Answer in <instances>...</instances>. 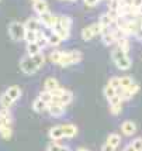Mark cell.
<instances>
[{"instance_id": "6da1fadb", "label": "cell", "mask_w": 142, "mask_h": 151, "mask_svg": "<svg viewBox=\"0 0 142 151\" xmlns=\"http://www.w3.org/2000/svg\"><path fill=\"white\" fill-rule=\"evenodd\" d=\"M45 64V55L42 52L37 54V55H24L23 58L20 59V69L26 75H34L37 73L44 66Z\"/></svg>"}, {"instance_id": "7a4b0ae2", "label": "cell", "mask_w": 142, "mask_h": 151, "mask_svg": "<svg viewBox=\"0 0 142 151\" xmlns=\"http://www.w3.org/2000/svg\"><path fill=\"white\" fill-rule=\"evenodd\" d=\"M111 59L113 62L116 64V66L121 71H128L129 68L132 66V59L128 57V54L124 52L121 48L116 47L113 51H111Z\"/></svg>"}, {"instance_id": "3957f363", "label": "cell", "mask_w": 142, "mask_h": 151, "mask_svg": "<svg viewBox=\"0 0 142 151\" xmlns=\"http://www.w3.org/2000/svg\"><path fill=\"white\" fill-rule=\"evenodd\" d=\"M9 37L13 40L14 42H19V41H23L24 40V35H26L27 28L24 26V23H20V21H11L9 24Z\"/></svg>"}, {"instance_id": "277c9868", "label": "cell", "mask_w": 142, "mask_h": 151, "mask_svg": "<svg viewBox=\"0 0 142 151\" xmlns=\"http://www.w3.org/2000/svg\"><path fill=\"white\" fill-rule=\"evenodd\" d=\"M83 59V54L80 51H76V50H72V51H64V55L59 61V66H71V65H76L80 61Z\"/></svg>"}, {"instance_id": "5b68a950", "label": "cell", "mask_w": 142, "mask_h": 151, "mask_svg": "<svg viewBox=\"0 0 142 151\" xmlns=\"http://www.w3.org/2000/svg\"><path fill=\"white\" fill-rule=\"evenodd\" d=\"M54 95V99H52V103H56V105H62V106H66L71 103L72 100H73V93L71 91H68V89H65V88H58L56 91H54L52 92Z\"/></svg>"}, {"instance_id": "8992f818", "label": "cell", "mask_w": 142, "mask_h": 151, "mask_svg": "<svg viewBox=\"0 0 142 151\" xmlns=\"http://www.w3.org/2000/svg\"><path fill=\"white\" fill-rule=\"evenodd\" d=\"M38 19L41 21V24L45 27L46 30H54V27L59 23V16L52 14L51 12H46V13L38 16Z\"/></svg>"}, {"instance_id": "52a82bcc", "label": "cell", "mask_w": 142, "mask_h": 151, "mask_svg": "<svg viewBox=\"0 0 142 151\" xmlns=\"http://www.w3.org/2000/svg\"><path fill=\"white\" fill-rule=\"evenodd\" d=\"M98 34H101V27H100L98 23H93V24L84 27L82 30V38L84 41H90V40H93Z\"/></svg>"}, {"instance_id": "ba28073f", "label": "cell", "mask_w": 142, "mask_h": 151, "mask_svg": "<svg viewBox=\"0 0 142 151\" xmlns=\"http://www.w3.org/2000/svg\"><path fill=\"white\" fill-rule=\"evenodd\" d=\"M138 92H139V85L134 82L131 86L124 88L123 91H121V93H120V96H121V99H123V102H127V100H131V99L134 98Z\"/></svg>"}, {"instance_id": "9c48e42d", "label": "cell", "mask_w": 142, "mask_h": 151, "mask_svg": "<svg viewBox=\"0 0 142 151\" xmlns=\"http://www.w3.org/2000/svg\"><path fill=\"white\" fill-rule=\"evenodd\" d=\"M48 136L51 138L52 141H59V140H62L65 138V134H64V126H54L49 129V132H48Z\"/></svg>"}, {"instance_id": "30bf717a", "label": "cell", "mask_w": 142, "mask_h": 151, "mask_svg": "<svg viewBox=\"0 0 142 151\" xmlns=\"http://www.w3.org/2000/svg\"><path fill=\"white\" fill-rule=\"evenodd\" d=\"M46 112L49 113V116L58 119V117H62L66 110H65V106L56 105V103H51V105H48V110H46Z\"/></svg>"}, {"instance_id": "8fae6325", "label": "cell", "mask_w": 142, "mask_h": 151, "mask_svg": "<svg viewBox=\"0 0 142 151\" xmlns=\"http://www.w3.org/2000/svg\"><path fill=\"white\" fill-rule=\"evenodd\" d=\"M101 41H103L104 45H113V44H117L116 41V37H114V34L111 31V28H103L101 30Z\"/></svg>"}, {"instance_id": "7c38bea8", "label": "cell", "mask_w": 142, "mask_h": 151, "mask_svg": "<svg viewBox=\"0 0 142 151\" xmlns=\"http://www.w3.org/2000/svg\"><path fill=\"white\" fill-rule=\"evenodd\" d=\"M121 132H123L124 136L131 137V136H134L136 133V124L132 120H125L123 124H121Z\"/></svg>"}, {"instance_id": "4fadbf2b", "label": "cell", "mask_w": 142, "mask_h": 151, "mask_svg": "<svg viewBox=\"0 0 142 151\" xmlns=\"http://www.w3.org/2000/svg\"><path fill=\"white\" fill-rule=\"evenodd\" d=\"M32 9L38 16H41V14L49 12V4H48L46 0H37V1L32 3Z\"/></svg>"}, {"instance_id": "5bb4252c", "label": "cell", "mask_w": 142, "mask_h": 151, "mask_svg": "<svg viewBox=\"0 0 142 151\" xmlns=\"http://www.w3.org/2000/svg\"><path fill=\"white\" fill-rule=\"evenodd\" d=\"M114 21H116V20L113 19L110 16V13L107 12V13H103L98 17V21H97V23L100 24L101 30H103V28H110L111 26H114Z\"/></svg>"}, {"instance_id": "9a60e30c", "label": "cell", "mask_w": 142, "mask_h": 151, "mask_svg": "<svg viewBox=\"0 0 142 151\" xmlns=\"http://www.w3.org/2000/svg\"><path fill=\"white\" fill-rule=\"evenodd\" d=\"M58 88H61V83L54 76H48V78L44 81V91H48V92H54L56 91Z\"/></svg>"}, {"instance_id": "2e32d148", "label": "cell", "mask_w": 142, "mask_h": 151, "mask_svg": "<svg viewBox=\"0 0 142 151\" xmlns=\"http://www.w3.org/2000/svg\"><path fill=\"white\" fill-rule=\"evenodd\" d=\"M27 30H31V31H41V21H39L38 17H30V19L26 20L24 23Z\"/></svg>"}, {"instance_id": "e0dca14e", "label": "cell", "mask_w": 142, "mask_h": 151, "mask_svg": "<svg viewBox=\"0 0 142 151\" xmlns=\"http://www.w3.org/2000/svg\"><path fill=\"white\" fill-rule=\"evenodd\" d=\"M45 34H46V37H48V44H49V47L56 48V47H59L62 44V41H64L58 34H55L52 30H49V33H45Z\"/></svg>"}, {"instance_id": "ac0fdd59", "label": "cell", "mask_w": 142, "mask_h": 151, "mask_svg": "<svg viewBox=\"0 0 142 151\" xmlns=\"http://www.w3.org/2000/svg\"><path fill=\"white\" fill-rule=\"evenodd\" d=\"M32 110L35 113L45 112V110H48V103H45V102L38 96L37 99H34V102H32Z\"/></svg>"}, {"instance_id": "d6986e66", "label": "cell", "mask_w": 142, "mask_h": 151, "mask_svg": "<svg viewBox=\"0 0 142 151\" xmlns=\"http://www.w3.org/2000/svg\"><path fill=\"white\" fill-rule=\"evenodd\" d=\"M64 126V134H65V138H73L76 134H78V127L72 123H66V124H62Z\"/></svg>"}, {"instance_id": "ffe728a7", "label": "cell", "mask_w": 142, "mask_h": 151, "mask_svg": "<svg viewBox=\"0 0 142 151\" xmlns=\"http://www.w3.org/2000/svg\"><path fill=\"white\" fill-rule=\"evenodd\" d=\"M13 105H14V100L7 95V92H3L0 95V107L1 109H9L10 110V107Z\"/></svg>"}, {"instance_id": "44dd1931", "label": "cell", "mask_w": 142, "mask_h": 151, "mask_svg": "<svg viewBox=\"0 0 142 151\" xmlns=\"http://www.w3.org/2000/svg\"><path fill=\"white\" fill-rule=\"evenodd\" d=\"M108 145H111L114 150H116L118 145L121 144V136L118 133H110L108 137H107V141H106Z\"/></svg>"}, {"instance_id": "7402d4cb", "label": "cell", "mask_w": 142, "mask_h": 151, "mask_svg": "<svg viewBox=\"0 0 142 151\" xmlns=\"http://www.w3.org/2000/svg\"><path fill=\"white\" fill-rule=\"evenodd\" d=\"M6 92H7V95H9L10 98L13 99L14 102H17V100L20 99V96H21V93H23V92H21V88H20L19 85H13V86H10V88L7 89Z\"/></svg>"}, {"instance_id": "603a6c76", "label": "cell", "mask_w": 142, "mask_h": 151, "mask_svg": "<svg viewBox=\"0 0 142 151\" xmlns=\"http://www.w3.org/2000/svg\"><path fill=\"white\" fill-rule=\"evenodd\" d=\"M52 31H54L55 34H58L62 40H68L69 37H71V31H69V30H66V28H64V27L61 26L59 23L54 27V30H52Z\"/></svg>"}, {"instance_id": "cb8c5ba5", "label": "cell", "mask_w": 142, "mask_h": 151, "mask_svg": "<svg viewBox=\"0 0 142 151\" xmlns=\"http://www.w3.org/2000/svg\"><path fill=\"white\" fill-rule=\"evenodd\" d=\"M46 151H72L68 145H61L58 144V141H51L48 147H46Z\"/></svg>"}, {"instance_id": "d4e9b609", "label": "cell", "mask_w": 142, "mask_h": 151, "mask_svg": "<svg viewBox=\"0 0 142 151\" xmlns=\"http://www.w3.org/2000/svg\"><path fill=\"white\" fill-rule=\"evenodd\" d=\"M26 50H27V55H31V57H34V55H37V54H39V52H42V50L39 48V45L37 42H30V44H27Z\"/></svg>"}, {"instance_id": "484cf974", "label": "cell", "mask_w": 142, "mask_h": 151, "mask_svg": "<svg viewBox=\"0 0 142 151\" xmlns=\"http://www.w3.org/2000/svg\"><path fill=\"white\" fill-rule=\"evenodd\" d=\"M103 95H104V98L107 99V100H110V99H113L116 95H118V92H117V89L116 88H113L111 85H107L104 86V89H103Z\"/></svg>"}, {"instance_id": "4316f807", "label": "cell", "mask_w": 142, "mask_h": 151, "mask_svg": "<svg viewBox=\"0 0 142 151\" xmlns=\"http://www.w3.org/2000/svg\"><path fill=\"white\" fill-rule=\"evenodd\" d=\"M59 24L64 27V28H66V30L71 31L72 24H73V20H72V17H69V16L62 14V16H59Z\"/></svg>"}, {"instance_id": "83f0119b", "label": "cell", "mask_w": 142, "mask_h": 151, "mask_svg": "<svg viewBox=\"0 0 142 151\" xmlns=\"http://www.w3.org/2000/svg\"><path fill=\"white\" fill-rule=\"evenodd\" d=\"M37 44L39 45L41 50H44L46 47H49L48 44V37H46V34L44 31H38V38H37Z\"/></svg>"}, {"instance_id": "f1b7e54d", "label": "cell", "mask_w": 142, "mask_h": 151, "mask_svg": "<svg viewBox=\"0 0 142 151\" xmlns=\"http://www.w3.org/2000/svg\"><path fill=\"white\" fill-rule=\"evenodd\" d=\"M117 47L118 48H121L124 52H129V50H131V44H129V40L128 37H125V38H121V40H118L117 41Z\"/></svg>"}, {"instance_id": "f546056e", "label": "cell", "mask_w": 142, "mask_h": 151, "mask_svg": "<svg viewBox=\"0 0 142 151\" xmlns=\"http://www.w3.org/2000/svg\"><path fill=\"white\" fill-rule=\"evenodd\" d=\"M37 38H38V31H31V30H27L26 35H24V41L27 44L30 42H37Z\"/></svg>"}, {"instance_id": "4dcf8cb0", "label": "cell", "mask_w": 142, "mask_h": 151, "mask_svg": "<svg viewBox=\"0 0 142 151\" xmlns=\"http://www.w3.org/2000/svg\"><path fill=\"white\" fill-rule=\"evenodd\" d=\"M62 55H64V51H59V50H55V51H52L51 55H49V61L58 65V64H59V61H61V58H62Z\"/></svg>"}, {"instance_id": "1f68e13d", "label": "cell", "mask_w": 142, "mask_h": 151, "mask_svg": "<svg viewBox=\"0 0 142 151\" xmlns=\"http://www.w3.org/2000/svg\"><path fill=\"white\" fill-rule=\"evenodd\" d=\"M108 85H111L113 88H116L117 92H118V95H120V93H121V91H123L121 83H120V78H118V76H113V78H110V81H108Z\"/></svg>"}, {"instance_id": "d6a6232c", "label": "cell", "mask_w": 142, "mask_h": 151, "mask_svg": "<svg viewBox=\"0 0 142 151\" xmlns=\"http://www.w3.org/2000/svg\"><path fill=\"white\" fill-rule=\"evenodd\" d=\"M39 98L42 99L45 103H48V105H51L52 103V99H54V95H52V92H48V91H42V92L38 95Z\"/></svg>"}, {"instance_id": "836d02e7", "label": "cell", "mask_w": 142, "mask_h": 151, "mask_svg": "<svg viewBox=\"0 0 142 151\" xmlns=\"http://www.w3.org/2000/svg\"><path fill=\"white\" fill-rule=\"evenodd\" d=\"M0 136L4 138V140H9V138H11V136H13V130H11V127H10V126H6V127H3V129L0 130Z\"/></svg>"}, {"instance_id": "e575fe53", "label": "cell", "mask_w": 142, "mask_h": 151, "mask_svg": "<svg viewBox=\"0 0 142 151\" xmlns=\"http://www.w3.org/2000/svg\"><path fill=\"white\" fill-rule=\"evenodd\" d=\"M120 83H121V88H128L134 83V79L131 78V76H121L120 78Z\"/></svg>"}, {"instance_id": "d590c367", "label": "cell", "mask_w": 142, "mask_h": 151, "mask_svg": "<svg viewBox=\"0 0 142 151\" xmlns=\"http://www.w3.org/2000/svg\"><path fill=\"white\" fill-rule=\"evenodd\" d=\"M123 112V103H118V105H114V106H110V113L111 114H120V113Z\"/></svg>"}, {"instance_id": "8d00e7d4", "label": "cell", "mask_w": 142, "mask_h": 151, "mask_svg": "<svg viewBox=\"0 0 142 151\" xmlns=\"http://www.w3.org/2000/svg\"><path fill=\"white\" fill-rule=\"evenodd\" d=\"M131 144L134 145V148L136 151H142V137H136L131 141Z\"/></svg>"}, {"instance_id": "74e56055", "label": "cell", "mask_w": 142, "mask_h": 151, "mask_svg": "<svg viewBox=\"0 0 142 151\" xmlns=\"http://www.w3.org/2000/svg\"><path fill=\"white\" fill-rule=\"evenodd\" d=\"M118 103H123V99H121V96H120V95H116L113 99H110V100H108V105H110V106L118 105Z\"/></svg>"}, {"instance_id": "f35d334b", "label": "cell", "mask_w": 142, "mask_h": 151, "mask_svg": "<svg viewBox=\"0 0 142 151\" xmlns=\"http://www.w3.org/2000/svg\"><path fill=\"white\" fill-rule=\"evenodd\" d=\"M84 1V4L87 7H94V6H97L98 3H100V0H83Z\"/></svg>"}, {"instance_id": "ab89813d", "label": "cell", "mask_w": 142, "mask_h": 151, "mask_svg": "<svg viewBox=\"0 0 142 151\" xmlns=\"http://www.w3.org/2000/svg\"><path fill=\"white\" fill-rule=\"evenodd\" d=\"M135 38H136V40H139V41H142V26L139 27V30L136 31V34H135Z\"/></svg>"}, {"instance_id": "60d3db41", "label": "cell", "mask_w": 142, "mask_h": 151, "mask_svg": "<svg viewBox=\"0 0 142 151\" xmlns=\"http://www.w3.org/2000/svg\"><path fill=\"white\" fill-rule=\"evenodd\" d=\"M132 6L134 7H142V0H132Z\"/></svg>"}, {"instance_id": "b9f144b4", "label": "cell", "mask_w": 142, "mask_h": 151, "mask_svg": "<svg viewBox=\"0 0 142 151\" xmlns=\"http://www.w3.org/2000/svg\"><path fill=\"white\" fill-rule=\"evenodd\" d=\"M124 151H136V150L134 148V145L129 143V144H127L125 147H124Z\"/></svg>"}, {"instance_id": "7bdbcfd3", "label": "cell", "mask_w": 142, "mask_h": 151, "mask_svg": "<svg viewBox=\"0 0 142 151\" xmlns=\"http://www.w3.org/2000/svg\"><path fill=\"white\" fill-rule=\"evenodd\" d=\"M78 151H90V150H87V148H83V147H80V148H78Z\"/></svg>"}, {"instance_id": "ee69618b", "label": "cell", "mask_w": 142, "mask_h": 151, "mask_svg": "<svg viewBox=\"0 0 142 151\" xmlns=\"http://www.w3.org/2000/svg\"><path fill=\"white\" fill-rule=\"evenodd\" d=\"M34 1H37V0H32V3H34Z\"/></svg>"}]
</instances>
